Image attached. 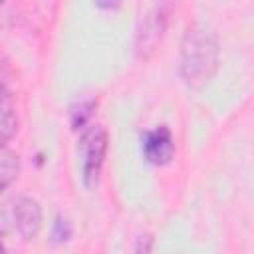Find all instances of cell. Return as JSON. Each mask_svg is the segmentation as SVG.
Listing matches in <instances>:
<instances>
[{
  "label": "cell",
  "mask_w": 254,
  "mask_h": 254,
  "mask_svg": "<svg viewBox=\"0 0 254 254\" xmlns=\"http://www.w3.org/2000/svg\"><path fill=\"white\" fill-rule=\"evenodd\" d=\"M214 67H216L214 40L202 32L189 34L183 46V73L187 81L192 85H200L208 81Z\"/></svg>",
  "instance_id": "6da1fadb"
},
{
  "label": "cell",
  "mask_w": 254,
  "mask_h": 254,
  "mask_svg": "<svg viewBox=\"0 0 254 254\" xmlns=\"http://www.w3.org/2000/svg\"><path fill=\"white\" fill-rule=\"evenodd\" d=\"M105 151H107V133L101 125H91L87 131H83L79 139V155H81L83 183L87 187L97 183L105 159Z\"/></svg>",
  "instance_id": "7a4b0ae2"
},
{
  "label": "cell",
  "mask_w": 254,
  "mask_h": 254,
  "mask_svg": "<svg viewBox=\"0 0 254 254\" xmlns=\"http://www.w3.org/2000/svg\"><path fill=\"white\" fill-rule=\"evenodd\" d=\"M143 151L149 163L153 165H167L173 159L175 153V143H173V135L167 127H157L153 131H149L145 135V143H143Z\"/></svg>",
  "instance_id": "3957f363"
},
{
  "label": "cell",
  "mask_w": 254,
  "mask_h": 254,
  "mask_svg": "<svg viewBox=\"0 0 254 254\" xmlns=\"http://www.w3.org/2000/svg\"><path fill=\"white\" fill-rule=\"evenodd\" d=\"M14 220H16V232L22 238H34L40 230L42 222V212L36 200L28 196H18L16 206H14Z\"/></svg>",
  "instance_id": "277c9868"
},
{
  "label": "cell",
  "mask_w": 254,
  "mask_h": 254,
  "mask_svg": "<svg viewBox=\"0 0 254 254\" xmlns=\"http://www.w3.org/2000/svg\"><path fill=\"white\" fill-rule=\"evenodd\" d=\"M18 129V117L10 93L0 85V145H4Z\"/></svg>",
  "instance_id": "5b68a950"
},
{
  "label": "cell",
  "mask_w": 254,
  "mask_h": 254,
  "mask_svg": "<svg viewBox=\"0 0 254 254\" xmlns=\"http://www.w3.org/2000/svg\"><path fill=\"white\" fill-rule=\"evenodd\" d=\"M18 173H20V157L12 149L0 145V190H4L10 183H14Z\"/></svg>",
  "instance_id": "8992f818"
},
{
  "label": "cell",
  "mask_w": 254,
  "mask_h": 254,
  "mask_svg": "<svg viewBox=\"0 0 254 254\" xmlns=\"http://www.w3.org/2000/svg\"><path fill=\"white\" fill-rule=\"evenodd\" d=\"M14 206H16V198H12V200H0V234L8 232L10 228L16 230Z\"/></svg>",
  "instance_id": "52a82bcc"
},
{
  "label": "cell",
  "mask_w": 254,
  "mask_h": 254,
  "mask_svg": "<svg viewBox=\"0 0 254 254\" xmlns=\"http://www.w3.org/2000/svg\"><path fill=\"white\" fill-rule=\"evenodd\" d=\"M2 250H4V244H2V242H0V252H2Z\"/></svg>",
  "instance_id": "ba28073f"
},
{
  "label": "cell",
  "mask_w": 254,
  "mask_h": 254,
  "mask_svg": "<svg viewBox=\"0 0 254 254\" xmlns=\"http://www.w3.org/2000/svg\"><path fill=\"white\" fill-rule=\"evenodd\" d=\"M2 2H4V0H0V6H2Z\"/></svg>",
  "instance_id": "9c48e42d"
}]
</instances>
